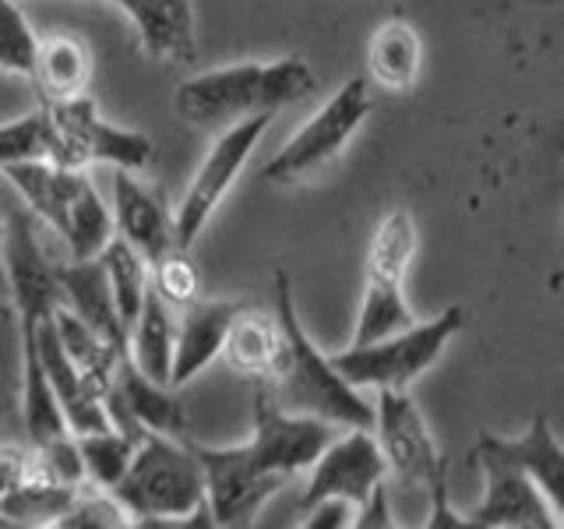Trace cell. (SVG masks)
<instances>
[{"mask_svg":"<svg viewBox=\"0 0 564 529\" xmlns=\"http://www.w3.org/2000/svg\"><path fill=\"white\" fill-rule=\"evenodd\" d=\"M307 469L311 476L300 494V508H311L322 498H343L357 508L370 487L388 476L384 455L370 428H346V434L332 438Z\"/></svg>","mask_w":564,"mask_h":529,"instance_id":"12","label":"cell"},{"mask_svg":"<svg viewBox=\"0 0 564 529\" xmlns=\"http://www.w3.org/2000/svg\"><path fill=\"white\" fill-rule=\"evenodd\" d=\"M50 314H53V328H57V339L67 353V360L82 370V378L93 385L99 396H106L120 353L106 343L99 332L88 328L67 304H53Z\"/></svg>","mask_w":564,"mask_h":529,"instance_id":"23","label":"cell"},{"mask_svg":"<svg viewBox=\"0 0 564 529\" xmlns=\"http://www.w3.org/2000/svg\"><path fill=\"white\" fill-rule=\"evenodd\" d=\"M275 353H279L275 314H264V311L240 304L237 314H234V322H229V328H226L223 349H219L223 364L240 378L264 381V378H269L272 364H275Z\"/></svg>","mask_w":564,"mask_h":529,"instance_id":"21","label":"cell"},{"mask_svg":"<svg viewBox=\"0 0 564 529\" xmlns=\"http://www.w3.org/2000/svg\"><path fill=\"white\" fill-rule=\"evenodd\" d=\"M53 272H57V287H61V296L67 300V307L75 311L88 328L99 332L117 353H128V328H123L120 314L113 307V293H110V282H106V269L99 255L61 261V264H53Z\"/></svg>","mask_w":564,"mask_h":529,"instance_id":"17","label":"cell"},{"mask_svg":"<svg viewBox=\"0 0 564 529\" xmlns=\"http://www.w3.org/2000/svg\"><path fill=\"white\" fill-rule=\"evenodd\" d=\"M106 413L110 423L131 431V434H170V438H184L187 434V413L181 399L173 396V388L163 381H152L149 375H141L128 353H120L110 388H106Z\"/></svg>","mask_w":564,"mask_h":529,"instance_id":"13","label":"cell"},{"mask_svg":"<svg viewBox=\"0 0 564 529\" xmlns=\"http://www.w3.org/2000/svg\"><path fill=\"white\" fill-rule=\"evenodd\" d=\"M480 441L498 455H505L508 463H516L522 473H529V481L543 490V498L557 511H564V449L543 413L529 420L522 438L484 434Z\"/></svg>","mask_w":564,"mask_h":529,"instance_id":"18","label":"cell"},{"mask_svg":"<svg viewBox=\"0 0 564 529\" xmlns=\"http://www.w3.org/2000/svg\"><path fill=\"white\" fill-rule=\"evenodd\" d=\"M473 458L484 469V501L466 516L469 529H561V511L543 498L529 473L484 441L473 449Z\"/></svg>","mask_w":564,"mask_h":529,"instance_id":"11","label":"cell"},{"mask_svg":"<svg viewBox=\"0 0 564 529\" xmlns=\"http://www.w3.org/2000/svg\"><path fill=\"white\" fill-rule=\"evenodd\" d=\"M317 88V75L304 57L240 61L202 71L176 85L173 110L194 128H226L251 114H279L304 102Z\"/></svg>","mask_w":564,"mask_h":529,"instance_id":"3","label":"cell"},{"mask_svg":"<svg viewBox=\"0 0 564 529\" xmlns=\"http://www.w3.org/2000/svg\"><path fill=\"white\" fill-rule=\"evenodd\" d=\"M35 469V452L32 445H0V498L14 490L22 481H29Z\"/></svg>","mask_w":564,"mask_h":529,"instance_id":"32","label":"cell"},{"mask_svg":"<svg viewBox=\"0 0 564 529\" xmlns=\"http://www.w3.org/2000/svg\"><path fill=\"white\" fill-rule=\"evenodd\" d=\"M370 110H375V102L367 96V78L360 75L349 78L339 93L317 106V110L293 131L286 145L261 166V181L279 184V187L307 181V176L328 166L332 159L349 145L352 134L367 123Z\"/></svg>","mask_w":564,"mask_h":529,"instance_id":"7","label":"cell"},{"mask_svg":"<svg viewBox=\"0 0 564 529\" xmlns=\"http://www.w3.org/2000/svg\"><path fill=\"white\" fill-rule=\"evenodd\" d=\"M352 516H357V519H352L349 526H357V529H392V526H399L395 516H392V508H388V476L370 487V494L357 505Z\"/></svg>","mask_w":564,"mask_h":529,"instance_id":"31","label":"cell"},{"mask_svg":"<svg viewBox=\"0 0 564 529\" xmlns=\"http://www.w3.org/2000/svg\"><path fill=\"white\" fill-rule=\"evenodd\" d=\"M29 78L40 88L43 102L85 96L88 82H93V53L75 35H50V40H40V53H35V67Z\"/></svg>","mask_w":564,"mask_h":529,"instance_id":"20","label":"cell"},{"mask_svg":"<svg viewBox=\"0 0 564 529\" xmlns=\"http://www.w3.org/2000/svg\"><path fill=\"white\" fill-rule=\"evenodd\" d=\"M466 325V311L452 304L441 314L427 317V322L405 325L392 335H381V339L367 343V346H346L332 357L335 370L352 385V388H410L423 370H431L445 346L455 339Z\"/></svg>","mask_w":564,"mask_h":529,"instance_id":"6","label":"cell"},{"mask_svg":"<svg viewBox=\"0 0 564 529\" xmlns=\"http://www.w3.org/2000/svg\"><path fill=\"white\" fill-rule=\"evenodd\" d=\"M149 282L170 307H184L187 300L198 296V272L187 261V251H170L166 258H159L149 269Z\"/></svg>","mask_w":564,"mask_h":529,"instance_id":"30","label":"cell"},{"mask_svg":"<svg viewBox=\"0 0 564 529\" xmlns=\"http://www.w3.org/2000/svg\"><path fill=\"white\" fill-rule=\"evenodd\" d=\"M29 159H50V123L43 106L29 117L0 123V170Z\"/></svg>","mask_w":564,"mask_h":529,"instance_id":"29","label":"cell"},{"mask_svg":"<svg viewBox=\"0 0 564 529\" xmlns=\"http://www.w3.org/2000/svg\"><path fill=\"white\" fill-rule=\"evenodd\" d=\"M50 123V163L61 166H93L110 163L113 170H145L155 159V145L145 131L117 128L102 120L93 96H75L61 102H43Z\"/></svg>","mask_w":564,"mask_h":529,"instance_id":"8","label":"cell"},{"mask_svg":"<svg viewBox=\"0 0 564 529\" xmlns=\"http://www.w3.org/2000/svg\"><path fill=\"white\" fill-rule=\"evenodd\" d=\"M173 322H176L173 307L149 282L138 317L128 328V357L134 360L141 375H149L152 381H163V385H170V367H173Z\"/></svg>","mask_w":564,"mask_h":529,"instance_id":"22","label":"cell"},{"mask_svg":"<svg viewBox=\"0 0 564 529\" xmlns=\"http://www.w3.org/2000/svg\"><path fill=\"white\" fill-rule=\"evenodd\" d=\"M78 487L82 484H64L32 469L29 481H22L0 498V511H4L11 526H53L75 501Z\"/></svg>","mask_w":564,"mask_h":529,"instance_id":"24","label":"cell"},{"mask_svg":"<svg viewBox=\"0 0 564 529\" xmlns=\"http://www.w3.org/2000/svg\"><path fill=\"white\" fill-rule=\"evenodd\" d=\"M237 300H208L194 296L181 307L173 322V367H170V388H184L191 378L219 360V349L226 339V328L237 314Z\"/></svg>","mask_w":564,"mask_h":529,"instance_id":"14","label":"cell"},{"mask_svg":"<svg viewBox=\"0 0 564 529\" xmlns=\"http://www.w3.org/2000/svg\"><path fill=\"white\" fill-rule=\"evenodd\" d=\"M40 35L29 25L25 11L14 0H0V71L8 75H32Z\"/></svg>","mask_w":564,"mask_h":529,"instance_id":"27","label":"cell"},{"mask_svg":"<svg viewBox=\"0 0 564 529\" xmlns=\"http://www.w3.org/2000/svg\"><path fill=\"white\" fill-rule=\"evenodd\" d=\"M375 438L384 455L388 473H395L402 484L427 487L437 476L448 473V458L437 452L434 434L423 420L420 406L413 402L410 388H378L375 399Z\"/></svg>","mask_w":564,"mask_h":529,"instance_id":"10","label":"cell"},{"mask_svg":"<svg viewBox=\"0 0 564 529\" xmlns=\"http://www.w3.org/2000/svg\"><path fill=\"white\" fill-rule=\"evenodd\" d=\"M4 176L32 216H40L67 244L70 258H96L110 244L113 216L85 170L29 159L4 166Z\"/></svg>","mask_w":564,"mask_h":529,"instance_id":"5","label":"cell"},{"mask_svg":"<svg viewBox=\"0 0 564 529\" xmlns=\"http://www.w3.org/2000/svg\"><path fill=\"white\" fill-rule=\"evenodd\" d=\"M335 423L322 417L290 413L275 406L269 388L258 381L254 431L243 445L212 449L191 441L205 476V505L216 526H251L258 511L286 487L300 469H307L328 441Z\"/></svg>","mask_w":564,"mask_h":529,"instance_id":"1","label":"cell"},{"mask_svg":"<svg viewBox=\"0 0 564 529\" xmlns=\"http://www.w3.org/2000/svg\"><path fill=\"white\" fill-rule=\"evenodd\" d=\"M272 120H275V114L240 117L234 123H226V128L219 131V138L212 141L205 163L198 166V173L191 176L184 198L173 212L176 251H191L194 240L202 237V229L208 226L212 216H216V208L223 205L229 187L237 184V176L243 173V166L251 163V155L261 145L264 131L272 128Z\"/></svg>","mask_w":564,"mask_h":529,"instance_id":"9","label":"cell"},{"mask_svg":"<svg viewBox=\"0 0 564 529\" xmlns=\"http://www.w3.org/2000/svg\"><path fill=\"white\" fill-rule=\"evenodd\" d=\"M99 261L106 269V282H110L113 307L120 314V322H123V328H131L141 300H145V290H149V261L117 234L99 251Z\"/></svg>","mask_w":564,"mask_h":529,"instance_id":"26","label":"cell"},{"mask_svg":"<svg viewBox=\"0 0 564 529\" xmlns=\"http://www.w3.org/2000/svg\"><path fill=\"white\" fill-rule=\"evenodd\" d=\"M53 526L57 529H123V526H131V516L123 511V505L110 490L82 481L75 501H70V508Z\"/></svg>","mask_w":564,"mask_h":529,"instance_id":"28","label":"cell"},{"mask_svg":"<svg viewBox=\"0 0 564 529\" xmlns=\"http://www.w3.org/2000/svg\"><path fill=\"white\" fill-rule=\"evenodd\" d=\"M423 40L405 18H388L367 43V75L384 93H410L420 78Z\"/></svg>","mask_w":564,"mask_h":529,"instance_id":"19","label":"cell"},{"mask_svg":"<svg viewBox=\"0 0 564 529\" xmlns=\"http://www.w3.org/2000/svg\"><path fill=\"white\" fill-rule=\"evenodd\" d=\"M138 441H141L138 434L117 428V423H110V428H99V431L75 434L85 481L102 487V490H113L120 484L123 469H128V463H131Z\"/></svg>","mask_w":564,"mask_h":529,"instance_id":"25","label":"cell"},{"mask_svg":"<svg viewBox=\"0 0 564 529\" xmlns=\"http://www.w3.org/2000/svg\"><path fill=\"white\" fill-rule=\"evenodd\" d=\"M304 511H307V519L300 522L304 529H346L352 522V505L343 498H322Z\"/></svg>","mask_w":564,"mask_h":529,"instance_id":"33","label":"cell"},{"mask_svg":"<svg viewBox=\"0 0 564 529\" xmlns=\"http://www.w3.org/2000/svg\"><path fill=\"white\" fill-rule=\"evenodd\" d=\"M113 234L128 240L149 261V269L176 251L173 216L155 191H149L131 170H113Z\"/></svg>","mask_w":564,"mask_h":529,"instance_id":"15","label":"cell"},{"mask_svg":"<svg viewBox=\"0 0 564 529\" xmlns=\"http://www.w3.org/2000/svg\"><path fill=\"white\" fill-rule=\"evenodd\" d=\"M141 529H208L216 526L205 505V476L198 455L181 438L145 431L110 490Z\"/></svg>","mask_w":564,"mask_h":529,"instance_id":"4","label":"cell"},{"mask_svg":"<svg viewBox=\"0 0 564 529\" xmlns=\"http://www.w3.org/2000/svg\"><path fill=\"white\" fill-rule=\"evenodd\" d=\"M275 325L279 353L269 378L261 381L275 406L290 413L322 417L335 428H375V402H367L360 388H352L335 370L332 357H325L300 325L293 279L282 269L275 272Z\"/></svg>","mask_w":564,"mask_h":529,"instance_id":"2","label":"cell"},{"mask_svg":"<svg viewBox=\"0 0 564 529\" xmlns=\"http://www.w3.org/2000/svg\"><path fill=\"white\" fill-rule=\"evenodd\" d=\"M0 240H4V223H0Z\"/></svg>","mask_w":564,"mask_h":529,"instance_id":"35","label":"cell"},{"mask_svg":"<svg viewBox=\"0 0 564 529\" xmlns=\"http://www.w3.org/2000/svg\"><path fill=\"white\" fill-rule=\"evenodd\" d=\"M8 526H11V522L4 519V511H0V529H8Z\"/></svg>","mask_w":564,"mask_h":529,"instance_id":"34","label":"cell"},{"mask_svg":"<svg viewBox=\"0 0 564 529\" xmlns=\"http://www.w3.org/2000/svg\"><path fill=\"white\" fill-rule=\"evenodd\" d=\"M131 18L141 50L152 61L191 64L198 53L191 0H110Z\"/></svg>","mask_w":564,"mask_h":529,"instance_id":"16","label":"cell"}]
</instances>
